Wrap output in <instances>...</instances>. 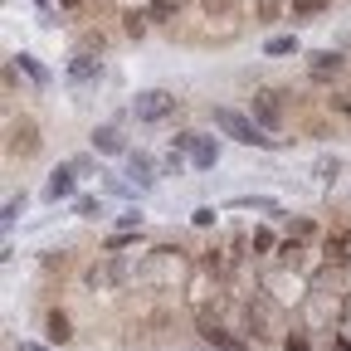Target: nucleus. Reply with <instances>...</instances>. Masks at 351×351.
<instances>
[{"instance_id": "obj_1", "label": "nucleus", "mask_w": 351, "mask_h": 351, "mask_svg": "<svg viewBox=\"0 0 351 351\" xmlns=\"http://www.w3.org/2000/svg\"><path fill=\"white\" fill-rule=\"evenodd\" d=\"M210 122H215V132H225V137L239 142V147H263V152L283 147L278 137H269V132H263V122H254V112H239V108L215 103V108H210Z\"/></svg>"}, {"instance_id": "obj_2", "label": "nucleus", "mask_w": 351, "mask_h": 351, "mask_svg": "<svg viewBox=\"0 0 351 351\" xmlns=\"http://www.w3.org/2000/svg\"><path fill=\"white\" fill-rule=\"evenodd\" d=\"M176 254H181V249H166V244H161V249H152V254H147V263H142V269L132 274V278L147 283V288H176V283L186 278V263L176 258Z\"/></svg>"}, {"instance_id": "obj_3", "label": "nucleus", "mask_w": 351, "mask_h": 351, "mask_svg": "<svg viewBox=\"0 0 351 351\" xmlns=\"http://www.w3.org/2000/svg\"><path fill=\"white\" fill-rule=\"evenodd\" d=\"M176 112V93L171 88H142L137 98H132V117L137 122H166Z\"/></svg>"}, {"instance_id": "obj_4", "label": "nucleus", "mask_w": 351, "mask_h": 351, "mask_svg": "<svg viewBox=\"0 0 351 351\" xmlns=\"http://www.w3.org/2000/svg\"><path fill=\"white\" fill-rule=\"evenodd\" d=\"M195 327H200L205 346H219V351H249V337H239V332H230L219 317H210V307H195Z\"/></svg>"}, {"instance_id": "obj_5", "label": "nucleus", "mask_w": 351, "mask_h": 351, "mask_svg": "<svg viewBox=\"0 0 351 351\" xmlns=\"http://www.w3.org/2000/svg\"><path fill=\"white\" fill-rule=\"evenodd\" d=\"M39 127H34V117H20V122H5V152L10 156H20V161H29V156H39Z\"/></svg>"}, {"instance_id": "obj_6", "label": "nucleus", "mask_w": 351, "mask_h": 351, "mask_svg": "<svg viewBox=\"0 0 351 351\" xmlns=\"http://www.w3.org/2000/svg\"><path fill=\"white\" fill-rule=\"evenodd\" d=\"M103 59H93V54H88V49H78L73 59H69V83L73 88H93V83H103Z\"/></svg>"}, {"instance_id": "obj_7", "label": "nucleus", "mask_w": 351, "mask_h": 351, "mask_svg": "<svg viewBox=\"0 0 351 351\" xmlns=\"http://www.w3.org/2000/svg\"><path fill=\"white\" fill-rule=\"evenodd\" d=\"M249 112H254V122H263L269 132H278V127H283V103H278L274 88H258L254 103H249Z\"/></svg>"}, {"instance_id": "obj_8", "label": "nucleus", "mask_w": 351, "mask_h": 351, "mask_svg": "<svg viewBox=\"0 0 351 351\" xmlns=\"http://www.w3.org/2000/svg\"><path fill=\"white\" fill-rule=\"evenodd\" d=\"M73 191H78V171H73V161L59 166L49 181H44V200H54V205H59V200H78Z\"/></svg>"}, {"instance_id": "obj_9", "label": "nucleus", "mask_w": 351, "mask_h": 351, "mask_svg": "<svg viewBox=\"0 0 351 351\" xmlns=\"http://www.w3.org/2000/svg\"><path fill=\"white\" fill-rule=\"evenodd\" d=\"M186 156H191L195 171H215V166H219V142H210V137H200V132H195L191 147H186Z\"/></svg>"}, {"instance_id": "obj_10", "label": "nucleus", "mask_w": 351, "mask_h": 351, "mask_svg": "<svg viewBox=\"0 0 351 351\" xmlns=\"http://www.w3.org/2000/svg\"><path fill=\"white\" fill-rule=\"evenodd\" d=\"M341 64H346V59H341L337 49H313V54H307V73H313L317 83L332 78V73H341Z\"/></svg>"}, {"instance_id": "obj_11", "label": "nucleus", "mask_w": 351, "mask_h": 351, "mask_svg": "<svg viewBox=\"0 0 351 351\" xmlns=\"http://www.w3.org/2000/svg\"><path fill=\"white\" fill-rule=\"evenodd\" d=\"M93 152H103V156H127V137L108 122V127H93Z\"/></svg>"}, {"instance_id": "obj_12", "label": "nucleus", "mask_w": 351, "mask_h": 351, "mask_svg": "<svg viewBox=\"0 0 351 351\" xmlns=\"http://www.w3.org/2000/svg\"><path fill=\"white\" fill-rule=\"evenodd\" d=\"M127 176H132V186H152L156 181V161L147 156V152H127Z\"/></svg>"}, {"instance_id": "obj_13", "label": "nucleus", "mask_w": 351, "mask_h": 351, "mask_svg": "<svg viewBox=\"0 0 351 351\" xmlns=\"http://www.w3.org/2000/svg\"><path fill=\"white\" fill-rule=\"evenodd\" d=\"M122 278H127V263H117V258L93 263V269H88V283H93V288H117Z\"/></svg>"}, {"instance_id": "obj_14", "label": "nucleus", "mask_w": 351, "mask_h": 351, "mask_svg": "<svg viewBox=\"0 0 351 351\" xmlns=\"http://www.w3.org/2000/svg\"><path fill=\"white\" fill-rule=\"evenodd\" d=\"M44 337H49V346H69V341H73V322H69V313H59V307H54V313L44 317Z\"/></svg>"}, {"instance_id": "obj_15", "label": "nucleus", "mask_w": 351, "mask_h": 351, "mask_svg": "<svg viewBox=\"0 0 351 351\" xmlns=\"http://www.w3.org/2000/svg\"><path fill=\"white\" fill-rule=\"evenodd\" d=\"M283 10H288V0H254V20H258V25L283 20Z\"/></svg>"}, {"instance_id": "obj_16", "label": "nucleus", "mask_w": 351, "mask_h": 351, "mask_svg": "<svg viewBox=\"0 0 351 351\" xmlns=\"http://www.w3.org/2000/svg\"><path fill=\"white\" fill-rule=\"evenodd\" d=\"M230 210H269V215H283L278 200H269V195H239V200H230Z\"/></svg>"}, {"instance_id": "obj_17", "label": "nucleus", "mask_w": 351, "mask_h": 351, "mask_svg": "<svg viewBox=\"0 0 351 351\" xmlns=\"http://www.w3.org/2000/svg\"><path fill=\"white\" fill-rule=\"evenodd\" d=\"M288 239H298V244H307V239H317V225L307 215H293L288 219Z\"/></svg>"}, {"instance_id": "obj_18", "label": "nucleus", "mask_w": 351, "mask_h": 351, "mask_svg": "<svg viewBox=\"0 0 351 351\" xmlns=\"http://www.w3.org/2000/svg\"><path fill=\"white\" fill-rule=\"evenodd\" d=\"M327 5H332V0H293L288 15H293V20H313V15H322Z\"/></svg>"}, {"instance_id": "obj_19", "label": "nucleus", "mask_w": 351, "mask_h": 351, "mask_svg": "<svg viewBox=\"0 0 351 351\" xmlns=\"http://www.w3.org/2000/svg\"><path fill=\"white\" fill-rule=\"evenodd\" d=\"M263 54H274V59H283V54H298V34H274L269 44H263Z\"/></svg>"}, {"instance_id": "obj_20", "label": "nucleus", "mask_w": 351, "mask_h": 351, "mask_svg": "<svg viewBox=\"0 0 351 351\" xmlns=\"http://www.w3.org/2000/svg\"><path fill=\"white\" fill-rule=\"evenodd\" d=\"M322 263H346V239L341 234H327L322 239Z\"/></svg>"}, {"instance_id": "obj_21", "label": "nucleus", "mask_w": 351, "mask_h": 351, "mask_svg": "<svg viewBox=\"0 0 351 351\" xmlns=\"http://www.w3.org/2000/svg\"><path fill=\"white\" fill-rule=\"evenodd\" d=\"M15 64H20V69H25V73H29V78H34L39 88H44V83H49V69H44V64H39L34 54H15Z\"/></svg>"}, {"instance_id": "obj_22", "label": "nucleus", "mask_w": 351, "mask_h": 351, "mask_svg": "<svg viewBox=\"0 0 351 351\" xmlns=\"http://www.w3.org/2000/svg\"><path fill=\"white\" fill-rule=\"evenodd\" d=\"M73 215H78V219H98V215H103V200H98V195H78V200H73Z\"/></svg>"}, {"instance_id": "obj_23", "label": "nucleus", "mask_w": 351, "mask_h": 351, "mask_svg": "<svg viewBox=\"0 0 351 351\" xmlns=\"http://www.w3.org/2000/svg\"><path fill=\"white\" fill-rule=\"evenodd\" d=\"M122 29H127L132 39H142V34H147V15H142V10H127V15H122Z\"/></svg>"}, {"instance_id": "obj_24", "label": "nucleus", "mask_w": 351, "mask_h": 351, "mask_svg": "<svg viewBox=\"0 0 351 351\" xmlns=\"http://www.w3.org/2000/svg\"><path fill=\"white\" fill-rule=\"evenodd\" d=\"M274 244H278V239H274V230H254V239H249V249H254V254H269Z\"/></svg>"}, {"instance_id": "obj_25", "label": "nucleus", "mask_w": 351, "mask_h": 351, "mask_svg": "<svg viewBox=\"0 0 351 351\" xmlns=\"http://www.w3.org/2000/svg\"><path fill=\"white\" fill-rule=\"evenodd\" d=\"M337 171H341V161H337V156H322V161L313 166V176H317V181H332Z\"/></svg>"}, {"instance_id": "obj_26", "label": "nucleus", "mask_w": 351, "mask_h": 351, "mask_svg": "<svg viewBox=\"0 0 351 351\" xmlns=\"http://www.w3.org/2000/svg\"><path fill=\"white\" fill-rule=\"evenodd\" d=\"M25 205H29L25 195H10V200H5V215H0V219H5V225H15V219L25 215Z\"/></svg>"}, {"instance_id": "obj_27", "label": "nucleus", "mask_w": 351, "mask_h": 351, "mask_svg": "<svg viewBox=\"0 0 351 351\" xmlns=\"http://www.w3.org/2000/svg\"><path fill=\"white\" fill-rule=\"evenodd\" d=\"M215 215H219L215 205H200V210H195L191 219H195V230H210V225H215Z\"/></svg>"}, {"instance_id": "obj_28", "label": "nucleus", "mask_w": 351, "mask_h": 351, "mask_svg": "<svg viewBox=\"0 0 351 351\" xmlns=\"http://www.w3.org/2000/svg\"><path fill=\"white\" fill-rule=\"evenodd\" d=\"M230 5H234V0H200V10L215 20V15H230Z\"/></svg>"}, {"instance_id": "obj_29", "label": "nucleus", "mask_w": 351, "mask_h": 351, "mask_svg": "<svg viewBox=\"0 0 351 351\" xmlns=\"http://www.w3.org/2000/svg\"><path fill=\"white\" fill-rule=\"evenodd\" d=\"M283 351H313V341H307L302 332H288V337H283Z\"/></svg>"}, {"instance_id": "obj_30", "label": "nucleus", "mask_w": 351, "mask_h": 351, "mask_svg": "<svg viewBox=\"0 0 351 351\" xmlns=\"http://www.w3.org/2000/svg\"><path fill=\"white\" fill-rule=\"evenodd\" d=\"M73 171H78V176H93L98 161H93V156H73ZM98 176H103V171H98Z\"/></svg>"}, {"instance_id": "obj_31", "label": "nucleus", "mask_w": 351, "mask_h": 351, "mask_svg": "<svg viewBox=\"0 0 351 351\" xmlns=\"http://www.w3.org/2000/svg\"><path fill=\"white\" fill-rule=\"evenodd\" d=\"M117 225H122V230H142V210H127V215H117Z\"/></svg>"}, {"instance_id": "obj_32", "label": "nucleus", "mask_w": 351, "mask_h": 351, "mask_svg": "<svg viewBox=\"0 0 351 351\" xmlns=\"http://www.w3.org/2000/svg\"><path fill=\"white\" fill-rule=\"evenodd\" d=\"M20 351H54V346H39V341H20Z\"/></svg>"}, {"instance_id": "obj_33", "label": "nucleus", "mask_w": 351, "mask_h": 351, "mask_svg": "<svg viewBox=\"0 0 351 351\" xmlns=\"http://www.w3.org/2000/svg\"><path fill=\"white\" fill-rule=\"evenodd\" d=\"M337 112H341V117L351 122V98H346V103H337Z\"/></svg>"}, {"instance_id": "obj_34", "label": "nucleus", "mask_w": 351, "mask_h": 351, "mask_svg": "<svg viewBox=\"0 0 351 351\" xmlns=\"http://www.w3.org/2000/svg\"><path fill=\"white\" fill-rule=\"evenodd\" d=\"M59 5H69V10H73V5H78V0H59Z\"/></svg>"}, {"instance_id": "obj_35", "label": "nucleus", "mask_w": 351, "mask_h": 351, "mask_svg": "<svg viewBox=\"0 0 351 351\" xmlns=\"http://www.w3.org/2000/svg\"><path fill=\"white\" fill-rule=\"evenodd\" d=\"M34 5H49V0H34Z\"/></svg>"}]
</instances>
